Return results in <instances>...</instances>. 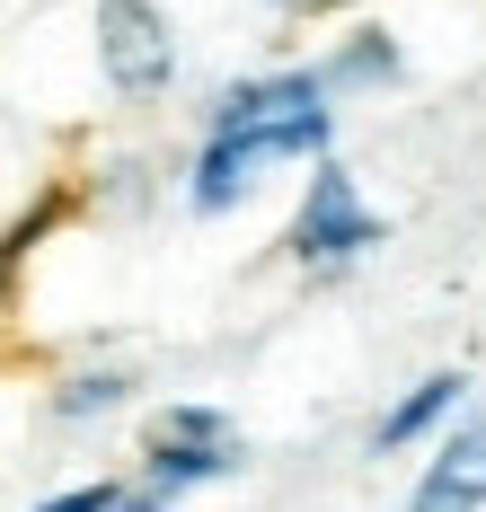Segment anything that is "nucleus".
I'll return each mask as SVG.
<instances>
[{"mask_svg": "<svg viewBox=\"0 0 486 512\" xmlns=\"http://www.w3.org/2000/svg\"><path fill=\"white\" fill-rule=\"evenodd\" d=\"M327 98L336 89L319 71H266V80L221 89L213 115H204V142H195V168H186V204L213 221V212L248 204L274 168L327 159V142H336V106Z\"/></svg>", "mask_w": 486, "mask_h": 512, "instance_id": "obj_1", "label": "nucleus"}, {"mask_svg": "<svg viewBox=\"0 0 486 512\" xmlns=\"http://www.w3.org/2000/svg\"><path fill=\"white\" fill-rule=\"evenodd\" d=\"M380 239H389V221H380V212L363 204L354 168L319 159V168H310V195H301L292 230H283V256H292V265H310V274H336V265L372 256Z\"/></svg>", "mask_w": 486, "mask_h": 512, "instance_id": "obj_2", "label": "nucleus"}, {"mask_svg": "<svg viewBox=\"0 0 486 512\" xmlns=\"http://www.w3.org/2000/svg\"><path fill=\"white\" fill-rule=\"evenodd\" d=\"M239 468V433L221 407H160L151 415V442H142V477L151 495H177V486H213Z\"/></svg>", "mask_w": 486, "mask_h": 512, "instance_id": "obj_3", "label": "nucleus"}, {"mask_svg": "<svg viewBox=\"0 0 486 512\" xmlns=\"http://www.w3.org/2000/svg\"><path fill=\"white\" fill-rule=\"evenodd\" d=\"M98 71L115 98H160L177 80V36L151 0H98Z\"/></svg>", "mask_w": 486, "mask_h": 512, "instance_id": "obj_4", "label": "nucleus"}, {"mask_svg": "<svg viewBox=\"0 0 486 512\" xmlns=\"http://www.w3.org/2000/svg\"><path fill=\"white\" fill-rule=\"evenodd\" d=\"M407 512H486V407L442 433V451L425 460Z\"/></svg>", "mask_w": 486, "mask_h": 512, "instance_id": "obj_5", "label": "nucleus"}, {"mask_svg": "<svg viewBox=\"0 0 486 512\" xmlns=\"http://www.w3.org/2000/svg\"><path fill=\"white\" fill-rule=\"evenodd\" d=\"M460 398H469V371H433V380H416V389H407V398L372 424V451H407V442H416V433H433Z\"/></svg>", "mask_w": 486, "mask_h": 512, "instance_id": "obj_6", "label": "nucleus"}, {"mask_svg": "<svg viewBox=\"0 0 486 512\" xmlns=\"http://www.w3.org/2000/svg\"><path fill=\"white\" fill-rule=\"evenodd\" d=\"M327 89H372V80H398V45L380 36V27H363V36H345V53L319 71Z\"/></svg>", "mask_w": 486, "mask_h": 512, "instance_id": "obj_7", "label": "nucleus"}, {"mask_svg": "<svg viewBox=\"0 0 486 512\" xmlns=\"http://www.w3.org/2000/svg\"><path fill=\"white\" fill-rule=\"evenodd\" d=\"M54 221H62V195H45L36 212H18V221L0 230V309H9V283H18V265H27V248H36V239H45Z\"/></svg>", "mask_w": 486, "mask_h": 512, "instance_id": "obj_8", "label": "nucleus"}, {"mask_svg": "<svg viewBox=\"0 0 486 512\" xmlns=\"http://www.w3.org/2000/svg\"><path fill=\"white\" fill-rule=\"evenodd\" d=\"M124 371H80V380H62V398H54V415L62 424H80V415H107V407H124Z\"/></svg>", "mask_w": 486, "mask_h": 512, "instance_id": "obj_9", "label": "nucleus"}, {"mask_svg": "<svg viewBox=\"0 0 486 512\" xmlns=\"http://www.w3.org/2000/svg\"><path fill=\"white\" fill-rule=\"evenodd\" d=\"M115 495H124L115 477H89V486H62V495H45L36 512H115Z\"/></svg>", "mask_w": 486, "mask_h": 512, "instance_id": "obj_10", "label": "nucleus"}, {"mask_svg": "<svg viewBox=\"0 0 486 512\" xmlns=\"http://www.w3.org/2000/svg\"><path fill=\"white\" fill-rule=\"evenodd\" d=\"M115 512H168V495H151V486H124V495H115Z\"/></svg>", "mask_w": 486, "mask_h": 512, "instance_id": "obj_11", "label": "nucleus"}, {"mask_svg": "<svg viewBox=\"0 0 486 512\" xmlns=\"http://www.w3.org/2000/svg\"><path fill=\"white\" fill-rule=\"evenodd\" d=\"M274 9H336V0H274Z\"/></svg>", "mask_w": 486, "mask_h": 512, "instance_id": "obj_12", "label": "nucleus"}]
</instances>
